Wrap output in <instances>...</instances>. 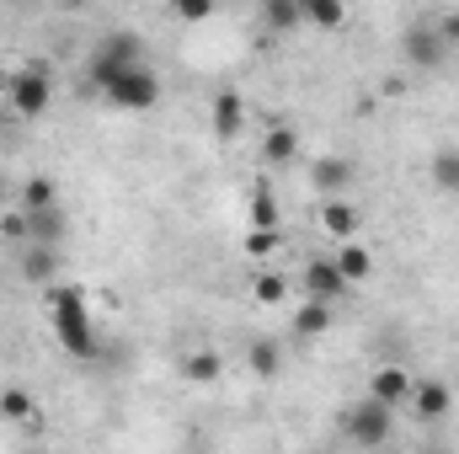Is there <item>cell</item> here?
Instances as JSON below:
<instances>
[{"instance_id": "obj_1", "label": "cell", "mask_w": 459, "mask_h": 454, "mask_svg": "<svg viewBox=\"0 0 459 454\" xmlns=\"http://www.w3.org/2000/svg\"><path fill=\"white\" fill-rule=\"evenodd\" d=\"M48 321H54V337L70 358H97V321H91V305L75 284L48 289Z\"/></svg>"}, {"instance_id": "obj_2", "label": "cell", "mask_w": 459, "mask_h": 454, "mask_svg": "<svg viewBox=\"0 0 459 454\" xmlns=\"http://www.w3.org/2000/svg\"><path fill=\"white\" fill-rule=\"evenodd\" d=\"M342 433L358 444V450H385V444H390V433H395V412H390V406H379L374 396H363L358 406H347Z\"/></svg>"}, {"instance_id": "obj_3", "label": "cell", "mask_w": 459, "mask_h": 454, "mask_svg": "<svg viewBox=\"0 0 459 454\" xmlns=\"http://www.w3.org/2000/svg\"><path fill=\"white\" fill-rule=\"evenodd\" d=\"M5 102L16 118H43L48 102H54V75L43 65H22L11 81H5Z\"/></svg>"}, {"instance_id": "obj_4", "label": "cell", "mask_w": 459, "mask_h": 454, "mask_svg": "<svg viewBox=\"0 0 459 454\" xmlns=\"http://www.w3.org/2000/svg\"><path fill=\"white\" fill-rule=\"evenodd\" d=\"M102 97H108L113 108L144 113V108L160 102V75H155V65H134V70H123V75H113V81L102 86Z\"/></svg>"}, {"instance_id": "obj_5", "label": "cell", "mask_w": 459, "mask_h": 454, "mask_svg": "<svg viewBox=\"0 0 459 454\" xmlns=\"http://www.w3.org/2000/svg\"><path fill=\"white\" fill-rule=\"evenodd\" d=\"M134 65H150V59H144V48H139V38H134V32H113V38H102V43H97V54H91V81H97V86H108L113 75L134 70Z\"/></svg>"}, {"instance_id": "obj_6", "label": "cell", "mask_w": 459, "mask_h": 454, "mask_svg": "<svg viewBox=\"0 0 459 454\" xmlns=\"http://www.w3.org/2000/svg\"><path fill=\"white\" fill-rule=\"evenodd\" d=\"M347 289H352V284L337 273L332 257H310V262H305V294H310L316 305H337V300H347Z\"/></svg>"}, {"instance_id": "obj_7", "label": "cell", "mask_w": 459, "mask_h": 454, "mask_svg": "<svg viewBox=\"0 0 459 454\" xmlns=\"http://www.w3.org/2000/svg\"><path fill=\"white\" fill-rule=\"evenodd\" d=\"M401 54H406V65H417V70H438L449 48H444V38H438L433 22H417V27L401 38Z\"/></svg>"}, {"instance_id": "obj_8", "label": "cell", "mask_w": 459, "mask_h": 454, "mask_svg": "<svg viewBox=\"0 0 459 454\" xmlns=\"http://www.w3.org/2000/svg\"><path fill=\"white\" fill-rule=\"evenodd\" d=\"M411 385H417V380H411L401 363H385V369L368 374V396H374L379 406H390V412H401V406L411 401Z\"/></svg>"}, {"instance_id": "obj_9", "label": "cell", "mask_w": 459, "mask_h": 454, "mask_svg": "<svg viewBox=\"0 0 459 454\" xmlns=\"http://www.w3.org/2000/svg\"><path fill=\"white\" fill-rule=\"evenodd\" d=\"M352 177H358V166L347 155H316V166H310V188L321 198H342L347 188H352Z\"/></svg>"}, {"instance_id": "obj_10", "label": "cell", "mask_w": 459, "mask_h": 454, "mask_svg": "<svg viewBox=\"0 0 459 454\" xmlns=\"http://www.w3.org/2000/svg\"><path fill=\"white\" fill-rule=\"evenodd\" d=\"M411 412H417L422 423H444V417L455 412V390H449L444 380H417V385H411Z\"/></svg>"}, {"instance_id": "obj_11", "label": "cell", "mask_w": 459, "mask_h": 454, "mask_svg": "<svg viewBox=\"0 0 459 454\" xmlns=\"http://www.w3.org/2000/svg\"><path fill=\"white\" fill-rule=\"evenodd\" d=\"M321 230L347 246V240H358V230H363V209H358L352 198H326V204H321Z\"/></svg>"}, {"instance_id": "obj_12", "label": "cell", "mask_w": 459, "mask_h": 454, "mask_svg": "<svg viewBox=\"0 0 459 454\" xmlns=\"http://www.w3.org/2000/svg\"><path fill=\"white\" fill-rule=\"evenodd\" d=\"M209 123H214V134H220V139H235V134L246 128V102H240V92H214Z\"/></svg>"}, {"instance_id": "obj_13", "label": "cell", "mask_w": 459, "mask_h": 454, "mask_svg": "<svg viewBox=\"0 0 459 454\" xmlns=\"http://www.w3.org/2000/svg\"><path fill=\"white\" fill-rule=\"evenodd\" d=\"M27 230H32V246H54V251H59V240L70 235V220H65V209L54 204V209L27 214Z\"/></svg>"}, {"instance_id": "obj_14", "label": "cell", "mask_w": 459, "mask_h": 454, "mask_svg": "<svg viewBox=\"0 0 459 454\" xmlns=\"http://www.w3.org/2000/svg\"><path fill=\"white\" fill-rule=\"evenodd\" d=\"M294 155H299V134H294L289 123H273V128L262 134V161H267V166H289Z\"/></svg>"}, {"instance_id": "obj_15", "label": "cell", "mask_w": 459, "mask_h": 454, "mask_svg": "<svg viewBox=\"0 0 459 454\" xmlns=\"http://www.w3.org/2000/svg\"><path fill=\"white\" fill-rule=\"evenodd\" d=\"M22 278L54 289V278H59V257H54V246H27V251H22Z\"/></svg>"}, {"instance_id": "obj_16", "label": "cell", "mask_w": 459, "mask_h": 454, "mask_svg": "<svg viewBox=\"0 0 459 454\" xmlns=\"http://www.w3.org/2000/svg\"><path fill=\"white\" fill-rule=\"evenodd\" d=\"M220 374H225V363H220V353H209V347H193V353L182 358V380H187V385H220Z\"/></svg>"}, {"instance_id": "obj_17", "label": "cell", "mask_w": 459, "mask_h": 454, "mask_svg": "<svg viewBox=\"0 0 459 454\" xmlns=\"http://www.w3.org/2000/svg\"><path fill=\"white\" fill-rule=\"evenodd\" d=\"M332 332V305H316V300H305L299 310H294V337L299 342H316Z\"/></svg>"}, {"instance_id": "obj_18", "label": "cell", "mask_w": 459, "mask_h": 454, "mask_svg": "<svg viewBox=\"0 0 459 454\" xmlns=\"http://www.w3.org/2000/svg\"><path fill=\"white\" fill-rule=\"evenodd\" d=\"M332 262H337V273H342L347 284H363V278L374 273V257H368V246H363V240L337 246V257H332Z\"/></svg>"}, {"instance_id": "obj_19", "label": "cell", "mask_w": 459, "mask_h": 454, "mask_svg": "<svg viewBox=\"0 0 459 454\" xmlns=\"http://www.w3.org/2000/svg\"><path fill=\"white\" fill-rule=\"evenodd\" d=\"M246 363H251V374L256 380H278V369H283V347L273 337H256L246 347Z\"/></svg>"}, {"instance_id": "obj_20", "label": "cell", "mask_w": 459, "mask_h": 454, "mask_svg": "<svg viewBox=\"0 0 459 454\" xmlns=\"http://www.w3.org/2000/svg\"><path fill=\"white\" fill-rule=\"evenodd\" d=\"M299 16H305V27L332 32V27H342L347 22V5H337V0H299Z\"/></svg>"}, {"instance_id": "obj_21", "label": "cell", "mask_w": 459, "mask_h": 454, "mask_svg": "<svg viewBox=\"0 0 459 454\" xmlns=\"http://www.w3.org/2000/svg\"><path fill=\"white\" fill-rule=\"evenodd\" d=\"M262 27H267V32H294V27H305L299 0H267V5H262Z\"/></svg>"}, {"instance_id": "obj_22", "label": "cell", "mask_w": 459, "mask_h": 454, "mask_svg": "<svg viewBox=\"0 0 459 454\" xmlns=\"http://www.w3.org/2000/svg\"><path fill=\"white\" fill-rule=\"evenodd\" d=\"M251 230H278V198L267 182L251 188Z\"/></svg>"}, {"instance_id": "obj_23", "label": "cell", "mask_w": 459, "mask_h": 454, "mask_svg": "<svg viewBox=\"0 0 459 454\" xmlns=\"http://www.w3.org/2000/svg\"><path fill=\"white\" fill-rule=\"evenodd\" d=\"M0 417H5V423H32L38 406H32V396H27L22 385H5V390H0Z\"/></svg>"}, {"instance_id": "obj_24", "label": "cell", "mask_w": 459, "mask_h": 454, "mask_svg": "<svg viewBox=\"0 0 459 454\" xmlns=\"http://www.w3.org/2000/svg\"><path fill=\"white\" fill-rule=\"evenodd\" d=\"M59 204V193H54V182L48 177H32L27 188H22V214H38V209H54Z\"/></svg>"}, {"instance_id": "obj_25", "label": "cell", "mask_w": 459, "mask_h": 454, "mask_svg": "<svg viewBox=\"0 0 459 454\" xmlns=\"http://www.w3.org/2000/svg\"><path fill=\"white\" fill-rule=\"evenodd\" d=\"M433 182L444 193H459V150H438L433 155Z\"/></svg>"}, {"instance_id": "obj_26", "label": "cell", "mask_w": 459, "mask_h": 454, "mask_svg": "<svg viewBox=\"0 0 459 454\" xmlns=\"http://www.w3.org/2000/svg\"><path fill=\"white\" fill-rule=\"evenodd\" d=\"M251 294H256V305H283V300H289V278H283V273H262Z\"/></svg>"}, {"instance_id": "obj_27", "label": "cell", "mask_w": 459, "mask_h": 454, "mask_svg": "<svg viewBox=\"0 0 459 454\" xmlns=\"http://www.w3.org/2000/svg\"><path fill=\"white\" fill-rule=\"evenodd\" d=\"M246 251H251V257H278V251H283V235H278V230H251V235H246Z\"/></svg>"}, {"instance_id": "obj_28", "label": "cell", "mask_w": 459, "mask_h": 454, "mask_svg": "<svg viewBox=\"0 0 459 454\" xmlns=\"http://www.w3.org/2000/svg\"><path fill=\"white\" fill-rule=\"evenodd\" d=\"M0 235H5V240H16V246H22V251H27V246H32V230H27V214H22V209H16V214H5V220H0Z\"/></svg>"}, {"instance_id": "obj_29", "label": "cell", "mask_w": 459, "mask_h": 454, "mask_svg": "<svg viewBox=\"0 0 459 454\" xmlns=\"http://www.w3.org/2000/svg\"><path fill=\"white\" fill-rule=\"evenodd\" d=\"M171 16H177V22H209V16H214V5H209V0H182Z\"/></svg>"}, {"instance_id": "obj_30", "label": "cell", "mask_w": 459, "mask_h": 454, "mask_svg": "<svg viewBox=\"0 0 459 454\" xmlns=\"http://www.w3.org/2000/svg\"><path fill=\"white\" fill-rule=\"evenodd\" d=\"M433 27H438V38H444V48H459V5H455V11H444V16H438Z\"/></svg>"}, {"instance_id": "obj_31", "label": "cell", "mask_w": 459, "mask_h": 454, "mask_svg": "<svg viewBox=\"0 0 459 454\" xmlns=\"http://www.w3.org/2000/svg\"><path fill=\"white\" fill-rule=\"evenodd\" d=\"M0 198H5V182H0Z\"/></svg>"}]
</instances>
